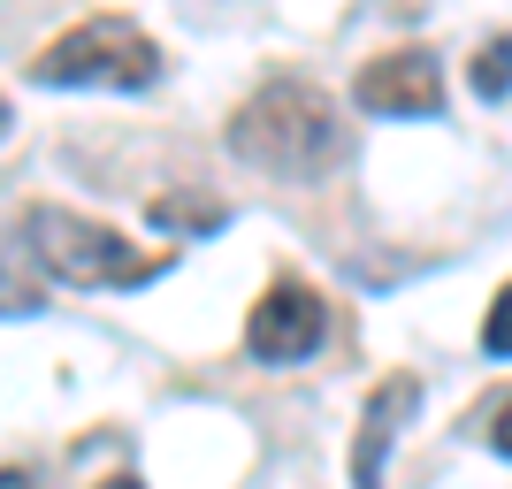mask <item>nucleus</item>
I'll return each mask as SVG.
<instances>
[{"label": "nucleus", "mask_w": 512, "mask_h": 489, "mask_svg": "<svg viewBox=\"0 0 512 489\" xmlns=\"http://www.w3.org/2000/svg\"><path fill=\"white\" fill-rule=\"evenodd\" d=\"M153 222H161V230H222V207H214V199H161Z\"/></svg>", "instance_id": "8"}, {"label": "nucleus", "mask_w": 512, "mask_h": 489, "mask_svg": "<svg viewBox=\"0 0 512 489\" xmlns=\"http://www.w3.org/2000/svg\"><path fill=\"white\" fill-rule=\"evenodd\" d=\"M31 77L54 92H146L153 77H161V46L138 31L130 16H85L69 23L62 39H46L39 54H31Z\"/></svg>", "instance_id": "3"}, {"label": "nucleus", "mask_w": 512, "mask_h": 489, "mask_svg": "<svg viewBox=\"0 0 512 489\" xmlns=\"http://www.w3.org/2000/svg\"><path fill=\"white\" fill-rule=\"evenodd\" d=\"M0 489H39V482H31L23 467H0Z\"/></svg>", "instance_id": "12"}, {"label": "nucleus", "mask_w": 512, "mask_h": 489, "mask_svg": "<svg viewBox=\"0 0 512 489\" xmlns=\"http://www.w3.org/2000/svg\"><path fill=\"white\" fill-rule=\"evenodd\" d=\"M16 306H39V298H31L16 276H8V268H0V314H16Z\"/></svg>", "instance_id": "10"}, {"label": "nucleus", "mask_w": 512, "mask_h": 489, "mask_svg": "<svg viewBox=\"0 0 512 489\" xmlns=\"http://www.w3.org/2000/svg\"><path fill=\"white\" fill-rule=\"evenodd\" d=\"M230 153L260 176H283V184H321L344 161L337 100L321 85H306V77H268L230 115Z\"/></svg>", "instance_id": "1"}, {"label": "nucleus", "mask_w": 512, "mask_h": 489, "mask_svg": "<svg viewBox=\"0 0 512 489\" xmlns=\"http://www.w3.org/2000/svg\"><path fill=\"white\" fill-rule=\"evenodd\" d=\"M482 352H490V360H512V283L497 291L490 321H482Z\"/></svg>", "instance_id": "9"}, {"label": "nucleus", "mask_w": 512, "mask_h": 489, "mask_svg": "<svg viewBox=\"0 0 512 489\" xmlns=\"http://www.w3.org/2000/svg\"><path fill=\"white\" fill-rule=\"evenodd\" d=\"M321 337H329V306H321V291H306L299 276H283L260 291L253 321H245V352H253L260 367H299L321 352Z\"/></svg>", "instance_id": "4"}, {"label": "nucleus", "mask_w": 512, "mask_h": 489, "mask_svg": "<svg viewBox=\"0 0 512 489\" xmlns=\"http://www.w3.org/2000/svg\"><path fill=\"white\" fill-rule=\"evenodd\" d=\"M23 237H31L46 276L77 283V291H138V283H153L169 268L161 253H146L123 230H107L92 214H69V207H31L23 214Z\"/></svg>", "instance_id": "2"}, {"label": "nucleus", "mask_w": 512, "mask_h": 489, "mask_svg": "<svg viewBox=\"0 0 512 489\" xmlns=\"http://www.w3.org/2000/svg\"><path fill=\"white\" fill-rule=\"evenodd\" d=\"M490 444H497V451H505V459H512V398L497 405V421H490Z\"/></svg>", "instance_id": "11"}, {"label": "nucleus", "mask_w": 512, "mask_h": 489, "mask_svg": "<svg viewBox=\"0 0 512 489\" xmlns=\"http://www.w3.org/2000/svg\"><path fill=\"white\" fill-rule=\"evenodd\" d=\"M413 405H421V383H413V375L375 383L367 421H360V444H352V482H360V489H383V451H390V436L413 421Z\"/></svg>", "instance_id": "6"}, {"label": "nucleus", "mask_w": 512, "mask_h": 489, "mask_svg": "<svg viewBox=\"0 0 512 489\" xmlns=\"http://www.w3.org/2000/svg\"><path fill=\"white\" fill-rule=\"evenodd\" d=\"M352 100L367 115H444V69L421 46H398V54H375L352 77Z\"/></svg>", "instance_id": "5"}, {"label": "nucleus", "mask_w": 512, "mask_h": 489, "mask_svg": "<svg viewBox=\"0 0 512 489\" xmlns=\"http://www.w3.org/2000/svg\"><path fill=\"white\" fill-rule=\"evenodd\" d=\"M100 489H146V482H130V474H107V482Z\"/></svg>", "instance_id": "13"}, {"label": "nucleus", "mask_w": 512, "mask_h": 489, "mask_svg": "<svg viewBox=\"0 0 512 489\" xmlns=\"http://www.w3.org/2000/svg\"><path fill=\"white\" fill-rule=\"evenodd\" d=\"M474 92H482V100H505L512 92V39H490L474 54Z\"/></svg>", "instance_id": "7"}, {"label": "nucleus", "mask_w": 512, "mask_h": 489, "mask_svg": "<svg viewBox=\"0 0 512 489\" xmlns=\"http://www.w3.org/2000/svg\"><path fill=\"white\" fill-rule=\"evenodd\" d=\"M0 138H8V100H0Z\"/></svg>", "instance_id": "14"}]
</instances>
